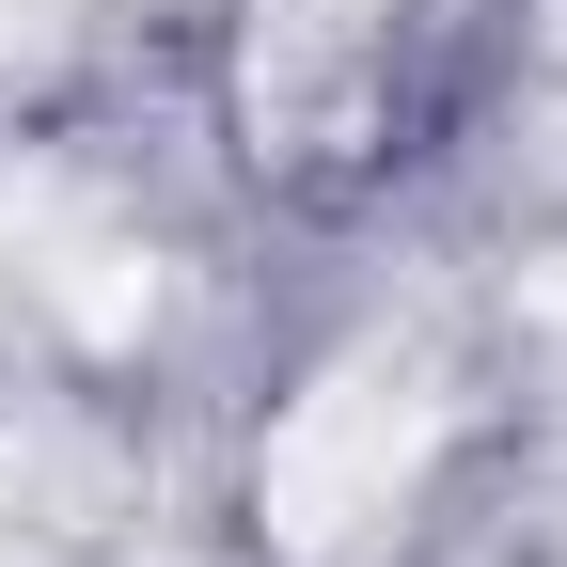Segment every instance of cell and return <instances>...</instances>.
Returning a JSON list of instances; mask_svg holds the SVG:
<instances>
[{
	"mask_svg": "<svg viewBox=\"0 0 567 567\" xmlns=\"http://www.w3.org/2000/svg\"><path fill=\"white\" fill-rule=\"evenodd\" d=\"M410 0H237V111L252 158H347L379 126Z\"/></svg>",
	"mask_w": 567,
	"mask_h": 567,
	"instance_id": "cell-2",
	"label": "cell"
},
{
	"mask_svg": "<svg viewBox=\"0 0 567 567\" xmlns=\"http://www.w3.org/2000/svg\"><path fill=\"white\" fill-rule=\"evenodd\" d=\"M425 425H442V394H425V363H394V347H363V363H331L300 410H284V442H268V536L284 551H363L394 505H410V473H425Z\"/></svg>",
	"mask_w": 567,
	"mask_h": 567,
	"instance_id": "cell-1",
	"label": "cell"
}]
</instances>
